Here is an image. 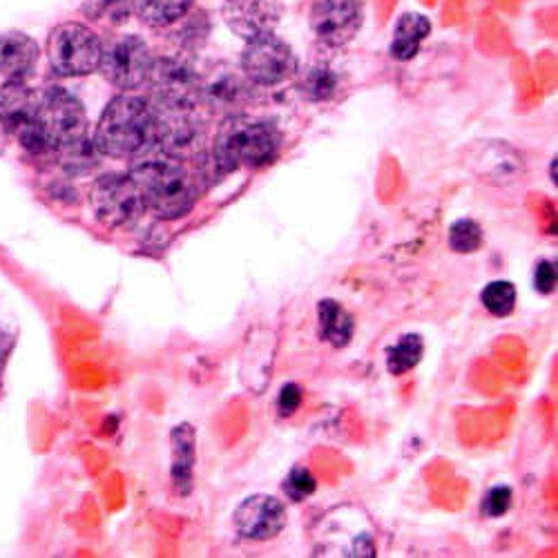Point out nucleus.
<instances>
[{"label": "nucleus", "instance_id": "obj_23", "mask_svg": "<svg viewBox=\"0 0 558 558\" xmlns=\"http://www.w3.org/2000/svg\"><path fill=\"white\" fill-rule=\"evenodd\" d=\"M481 302L492 315L507 317L517 306V287L511 282H505V279H496V282L483 289Z\"/></svg>", "mask_w": 558, "mask_h": 558}, {"label": "nucleus", "instance_id": "obj_7", "mask_svg": "<svg viewBox=\"0 0 558 558\" xmlns=\"http://www.w3.org/2000/svg\"><path fill=\"white\" fill-rule=\"evenodd\" d=\"M104 43L81 23L59 25L48 40V59L59 76H85L99 70Z\"/></svg>", "mask_w": 558, "mask_h": 558}, {"label": "nucleus", "instance_id": "obj_30", "mask_svg": "<svg viewBox=\"0 0 558 558\" xmlns=\"http://www.w3.org/2000/svg\"><path fill=\"white\" fill-rule=\"evenodd\" d=\"M5 128H3V123H0V153H3V148H5Z\"/></svg>", "mask_w": 558, "mask_h": 558}, {"label": "nucleus", "instance_id": "obj_26", "mask_svg": "<svg viewBox=\"0 0 558 558\" xmlns=\"http://www.w3.org/2000/svg\"><path fill=\"white\" fill-rule=\"evenodd\" d=\"M315 487H317L315 476H313L306 468H295V470H291V474H289L287 481H284V494H287L291 500H295V502H302V500H306L308 496H313V494H315Z\"/></svg>", "mask_w": 558, "mask_h": 558}, {"label": "nucleus", "instance_id": "obj_5", "mask_svg": "<svg viewBox=\"0 0 558 558\" xmlns=\"http://www.w3.org/2000/svg\"><path fill=\"white\" fill-rule=\"evenodd\" d=\"M155 148L189 166L206 161V132L195 108L155 106Z\"/></svg>", "mask_w": 558, "mask_h": 558}, {"label": "nucleus", "instance_id": "obj_24", "mask_svg": "<svg viewBox=\"0 0 558 558\" xmlns=\"http://www.w3.org/2000/svg\"><path fill=\"white\" fill-rule=\"evenodd\" d=\"M449 246L456 253H474L483 246V228L474 219H460L449 230Z\"/></svg>", "mask_w": 558, "mask_h": 558}, {"label": "nucleus", "instance_id": "obj_3", "mask_svg": "<svg viewBox=\"0 0 558 558\" xmlns=\"http://www.w3.org/2000/svg\"><path fill=\"white\" fill-rule=\"evenodd\" d=\"M279 150H282V134L277 125L244 112L226 117L213 142V159L221 172L264 168L277 159Z\"/></svg>", "mask_w": 558, "mask_h": 558}, {"label": "nucleus", "instance_id": "obj_10", "mask_svg": "<svg viewBox=\"0 0 558 558\" xmlns=\"http://www.w3.org/2000/svg\"><path fill=\"white\" fill-rule=\"evenodd\" d=\"M153 61L155 57L148 43L138 36L125 34L104 45L99 70L108 83L123 92H132L148 83Z\"/></svg>", "mask_w": 558, "mask_h": 558}, {"label": "nucleus", "instance_id": "obj_12", "mask_svg": "<svg viewBox=\"0 0 558 558\" xmlns=\"http://www.w3.org/2000/svg\"><path fill=\"white\" fill-rule=\"evenodd\" d=\"M364 23L362 0H315L308 25L315 38L327 48H344Z\"/></svg>", "mask_w": 558, "mask_h": 558}, {"label": "nucleus", "instance_id": "obj_17", "mask_svg": "<svg viewBox=\"0 0 558 558\" xmlns=\"http://www.w3.org/2000/svg\"><path fill=\"white\" fill-rule=\"evenodd\" d=\"M38 63V45L27 34L0 36V74L8 81H25Z\"/></svg>", "mask_w": 558, "mask_h": 558}, {"label": "nucleus", "instance_id": "obj_8", "mask_svg": "<svg viewBox=\"0 0 558 558\" xmlns=\"http://www.w3.org/2000/svg\"><path fill=\"white\" fill-rule=\"evenodd\" d=\"M89 204L97 219L108 228L134 226L146 213V204L130 174L110 172L95 181Z\"/></svg>", "mask_w": 558, "mask_h": 558}, {"label": "nucleus", "instance_id": "obj_13", "mask_svg": "<svg viewBox=\"0 0 558 558\" xmlns=\"http://www.w3.org/2000/svg\"><path fill=\"white\" fill-rule=\"evenodd\" d=\"M251 81L230 68H217L210 72H202L199 83V104L219 117H232L244 112L251 101Z\"/></svg>", "mask_w": 558, "mask_h": 558}, {"label": "nucleus", "instance_id": "obj_14", "mask_svg": "<svg viewBox=\"0 0 558 558\" xmlns=\"http://www.w3.org/2000/svg\"><path fill=\"white\" fill-rule=\"evenodd\" d=\"M235 530L248 541L275 538L287 525V509L275 496L257 494L240 502L232 517Z\"/></svg>", "mask_w": 558, "mask_h": 558}, {"label": "nucleus", "instance_id": "obj_20", "mask_svg": "<svg viewBox=\"0 0 558 558\" xmlns=\"http://www.w3.org/2000/svg\"><path fill=\"white\" fill-rule=\"evenodd\" d=\"M429 32L432 25L423 14L400 16L391 40V57L396 61H411L417 54V50H421V45L429 36Z\"/></svg>", "mask_w": 558, "mask_h": 558}, {"label": "nucleus", "instance_id": "obj_19", "mask_svg": "<svg viewBox=\"0 0 558 558\" xmlns=\"http://www.w3.org/2000/svg\"><path fill=\"white\" fill-rule=\"evenodd\" d=\"M132 12L146 25L163 29L191 14L195 0H130Z\"/></svg>", "mask_w": 558, "mask_h": 558}, {"label": "nucleus", "instance_id": "obj_1", "mask_svg": "<svg viewBox=\"0 0 558 558\" xmlns=\"http://www.w3.org/2000/svg\"><path fill=\"white\" fill-rule=\"evenodd\" d=\"M128 174L142 193L146 210L159 219H181L199 199V177L191 166L155 146L132 159Z\"/></svg>", "mask_w": 558, "mask_h": 558}, {"label": "nucleus", "instance_id": "obj_2", "mask_svg": "<svg viewBox=\"0 0 558 558\" xmlns=\"http://www.w3.org/2000/svg\"><path fill=\"white\" fill-rule=\"evenodd\" d=\"M97 150L114 159H134L155 146V106L150 99L123 92L104 110L95 136Z\"/></svg>", "mask_w": 558, "mask_h": 558}, {"label": "nucleus", "instance_id": "obj_11", "mask_svg": "<svg viewBox=\"0 0 558 558\" xmlns=\"http://www.w3.org/2000/svg\"><path fill=\"white\" fill-rule=\"evenodd\" d=\"M244 76L259 87H272L291 81L298 74V57L279 36L264 34L246 40L242 52Z\"/></svg>", "mask_w": 558, "mask_h": 558}, {"label": "nucleus", "instance_id": "obj_4", "mask_svg": "<svg viewBox=\"0 0 558 558\" xmlns=\"http://www.w3.org/2000/svg\"><path fill=\"white\" fill-rule=\"evenodd\" d=\"M38 128L50 155L87 136V117L81 101L63 87L38 92Z\"/></svg>", "mask_w": 558, "mask_h": 558}, {"label": "nucleus", "instance_id": "obj_28", "mask_svg": "<svg viewBox=\"0 0 558 558\" xmlns=\"http://www.w3.org/2000/svg\"><path fill=\"white\" fill-rule=\"evenodd\" d=\"M534 287L538 293L549 295L556 289V264L549 259H543L536 264L534 270Z\"/></svg>", "mask_w": 558, "mask_h": 558}, {"label": "nucleus", "instance_id": "obj_25", "mask_svg": "<svg viewBox=\"0 0 558 558\" xmlns=\"http://www.w3.org/2000/svg\"><path fill=\"white\" fill-rule=\"evenodd\" d=\"M130 0H83V12L95 21L121 23L130 14Z\"/></svg>", "mask_w": 558, "mask_h": 558}, {"label": "nucleus", "instance_id": "obj_6", "mask_svg": "<svg viewBox=\"0 0 558 558\" xmlns=\"http://www.w3.org/2000/svg\"><path fill=\"white\" fill-rule=\"evenodd\" d=\"M202 72L185 54L159 57L148 76L150 101L161 108H197Z\"/></svg>", "mask_w": 558, "mask_h": 558}, {"label": "nucleus", "instance_id": "obj_29", "mask_svg": "<svg viewBox=\"0 0 558 558\" xmlns=\"http://www.w3.org/2000/svg\"><path fill=\"white\" fill-rule=\"evenodd\" d=\"M300 404H302V389L295 383L287 385L282 391H279V398H277L279 415H284V417L293 415L300 409Z\"/></svg>", "mask_w": 558, "mask_h": 558}, {"label": "nucleus", "instance_id": "obj_21", "mask_svg": "<svg viewBox=\"0 0 558 558\" xmlns=\"http://www.w3.org/2000/svg\"><path fill=\"white\" fill-rule=\"evenodd\" d=\"M338 89L340 74L327 63H315L300 74V92L308 101H331Z\"/></svg>", "mask_w": 558, "mask_h": 558}, {"label": "nucleus", "instance_id": "obj_31", "mask_svg": "<svg viewBox=\"0 0 558 558\" xmlns=\"http://www.w3.org/2000/svg\"><path fill=\"white\" fill-rule=\"evenodd\" d=\"M0 389H3V355H0Z\"/></svg>", "mask_w": 558, "mask_h": 558}, {"label": "nucleus", "instance_id": "obj_15", "mask_svg": "<svg viewBox=\"0 0 558 558\" xmlns=\"http://www.w3.org/2000/svg\"><path fill=\"white\" fill-rule=\"evenodd\" d=\"M221 16L232 34L253 40L275 32L282 19V5L279 0H223Z\"/></svg>", "mask_w": 558, "mask_h": 558}, {"label": "nucleus", "instance_id": "obj_22", "mask_svg": "<svg viewBox=\"0 0 558 558\" xmlns=\"http://www.w3.org/2000/svg\"><path fill=\"white\" fill-rule=\"evenodd\" d=\"M423 353H425L423 338L417 333H407L387 349V368L393 376L409 374V371L423 360Z\"/></svg>", "mask_w": 558, "mask_h": 558}, {"label": "nucleus", "instance_id": "obj_16", "mask_svg": "<svg viewBox=\"0 0 558 558\" xmlns=\"http://www.w3.org/2000/svg\"><path fill=\"white\" fill-rule=\"evenodd\" d=\"M172 447V468L170 481L179 496H189L193 489V470H195V429L189 423H181L170 434Z\"/></svg>", "mask_w": 558, "mask_h": 558}, {"label": "nucleus", "instance_id": "obj_9", "mask_svg": "<svg viewBox=\"0 0 558 558\" xmlns=\"http://www.w3.org/2000/svg\"><path fill=\"white\" fill-rule=\"evenodd\" d=\"M0 123L32 155H50L38 128V92L25 81H8L0 87Z\"/></svg>", "mask_w": 558, "mask_h": 558}, {"label": "nucleus", "instance_id": "obj_27", "mask_svg": "<svg viewBox=\"0 0 558 558\" xmlns=\"http://www.w3.org/2000/svg\"><path fill=\"white\" fill-rule=\"evenodd\" d=\"M511 507V489L505 487V485H498V487H492L483 500V511L485 517H492V519H498L502 514H507Z\"/></svg>", "mask_w": 558, "mask_h": 558}, {"label": "nucleus", "instance_id": "obj_18", "mask_svg": "<svg viewBox=\"0 0 558 558\" xmlns=\"http://www.w3.org/2000/svg\"><path fill=\"white\" fill-rule=\"evenodd\" d=\"M317 317H319V336L324 342H329L338 349L351 342L355 331V319L340 302L322 300L317 304Z\"/></svg>", "mask_w": 558, "mask_h": 558}]
</instances>
